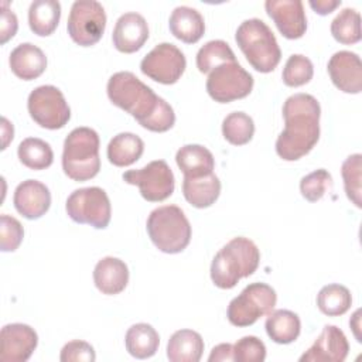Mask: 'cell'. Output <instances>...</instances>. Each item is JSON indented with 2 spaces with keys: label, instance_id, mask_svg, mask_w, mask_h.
Returning <instances> with one entry per match:
<instances>
[{
  "label": "cell",
  "instance_id": "cell-30",
  "mask_svg": "<svg viewBox=\"0 0 362 362\" xmlns=\"http://www.w3.org/2000/svg\"><path fill=\"white\" fill-rule=\"evenodd\" d=\"M20 161L30 170H45L54 161L51 146L38 137L24 139L17 148Z\"/></svg>",
  "mask_w": 362,
  "mask_h": 362
},
{
  "label": "cell",
  "instance_id": "cell-5",
  "mask_svg": "<svg viewBox=\"0 0 362 362\" xmlns=\"http://www.w3.org/2000/svg\"><path fill=\"white\" fill-rule=\"evenodd\" d=\"M99 136L90 127H75L64 141L62 170L74 181L93 178L100 170Z\"/></svg>",
  "mask_w": 362,
  "mask_h": 362
},
{
  "label": "cell",
  "instance_id": "cell-3",
  "mask_svg": "<svg viewBox=\"0 0 362 362\" xmlns=\"http://www.w3.org/2000/svg\"><path fill=\"white\" fill-rule=\"evenodd\" d=\"M260 252L253 240L238 236L218 250L211 263V280L222 288H233L240 279L252 276L259 267Z\"/></svg>",
  "mask_w": 362,
  "mask_h": 362
},
{
  "label": "cell",
  "instance_id": "cell-10",
  "mask_svg": "<svg viewBox=\"0 0 362 362\" xmlns=\"http://www.w3.org/2000/svg\"><path fill=\"white\" fill-rule=\"evenodd\" d=\"M106 13L95 0H76L71 6L66 30L74 42L81 47L95 45L103 35Z\"/></svg>",
  "mask_w": 362,
  "mask_h": 362
},
{
  "label": "cell",
  "instance_id": "cell-17",
  "mask_svg": "<svg viewBox=\"0 0 362 362\" xmlns=\"http://www.w3.org/2000/svg\"><path fill=\"white\" fill-rule=\"evenodd\" d=\"M332 83L345 93H361L362 90V62L352 51L335 52L327 65Z\"/></svg>",
  "mask_w": 362,
  "mask_h": 362
},
{
  "label": "cell",
  "instance_id": "cell-25",
  "mask_svg": "<svg viewBox=\"0 0 362 362\" xmlns=\"http://www.w3.org/2000/svg\"><path fill=\"white\" fill-rule=\"evenodd\" d=\"M202 352L204 339L192 329L175 331L167 344V358L171 362H198Z\"/></svg>",
  "mask_w": 362,
  "mask_h": 362
},
{
  "label": "cell",
  "instance_id": "cell-8",
  "mask_svg": "<svg viewBox=\"0 0 362 362\" xmlns=\"http://www.w3.org/2000/svg\"><path fill=\"white\" fill-rule=\"evenodd\" d=\"M65 211L74 222L88 223L96 229H105L112 215L109 197L99 187H85L71 192Z\"/></svg>",
  "mask_w": 362,
  "mask_h": 362
},
{
  "label": "cell",
  "instance_id": "cell-37",
  "mask_svg": "<svg viewBox=\"0 0 362 362\" xmlns=\"http://www.w3.org/2000/svg\"><path fill=\"white\" fill-rule=\"evenodd\" d=\"M331 185H332L331 174L324 168H318L301 178L300 192L307 201L317 202L325 195V192L331 188Z\"/></svg>",
  "mask_w": 362,
  "mask_h": 362
},
{
  "label": "cell",
  "instance_id": "cell-9",
  "mask_svg": "<svg viewBox=\"0 0 362 362\" xmlns=\"http://www.w3.org/2000/svg\"><path fill=\"white\" fill-rule=\"evenodd\" d=\"M253 89V76L238 62H223L215 66L206 79L208 95L219 103L246 98Z\"/></svg>",
  "mask_w": 362,
  "mask_h": 362
},
{
  "label": "cell",
  "instance_id": "cell-11",
  "mask_svg": "<svg viewBox=\"0 0 362 362\" xmlns=\"http://www.w3.org/2000/svg\"><path fill=\"white\" fill-rule=\"evenodd\" d=\"M27 107L31 119L44 129H62L71 119L64 93L54 85H41L31 90Z\"/></svg>",
  "mask_w": 362,
  "mask_h": 362
},
{
  "label": "cell",
  "instance_id": "cell-26",
  "mask_svg": "<svg viewBox=\"0 0 362 362\" xmlns=\"http://www.w3.org/2000/svg\"><path fill=\"white\" fill-rule=\"evenodd\" d=\"M264 328L276 344H291L300 335L301 322L298 315L290 310H274L267 314Z\"/></svg>",
  "mask_w": 362,
  "mask_h": 362
},
{
  "label": "cell",
  "instance_id": "cell-28",
  "mask_svg": "<svg viewBox=\"0 0 362 362\" xmlns=\"http://www.w3.org/2000/svg\"><path fill=\"white\" fill-rule=\"evenodd\" d=\"M124 345L127 352L137 359L151 358L160 345V337L156 328L150 324L139 322L133 324L124 337Z\"/></svg>",
  "mask_w": 362,
  "mask_h": 362
},
{
  "label": "cell",
  "instance_id": "cell-24",
  "mask_svg": "<svg viewBox=\"0 0 362 362\" xmlns=\"http://www.w3.org/2000/svg\"><path fill=\"white\" fill-rule=\"evenodd\" d=\"M182 194L192 206L208 208L215 204L221 194V181L214 173L197 178L184 177Z\"/></svg>",
  "mask_w": 362,
  "mask_h": 362
},
{
  "label": "cell",
  "instance_id": "cell-2",
  "mask_svg": "<svg viewBox=\"0 0 362 362\" xmlns=\"http://www.w3.org/2000/svg\"><path fill=\"white\" fill-rule=\"evenodd\" d=\"M321 106L310 93H294L283 105L284 130L276 140V153L286 161L308 154L320 139Z\"/></svg>",
  "mask_w": 362,
  "mask_h": 362
},
{
  "label": "cell",
  "instance_id": "cell-14",
  "mask_svg": "<svg viewBox=\"0 0 362 362\" xmlns=\"http://www.w3.org/2000/svg\"><path fill=\"white\" fill-rule=\"evenodd\" d=\"M38 345V335L27 324L13 322L1 328L0 359L3 362H25Z\"/></svg>",
  "mask_w": 362,
  "mask_h": 362
},
{
  "label": "cell",
  "instance_id": "cell-18",
  "mask_svg": "<svg viewBox=\"0 0 362 362\" xmlns=\"http://www.w3.org/2000/svg\"><path fill=\"white\" fill-rule=\"evenodd\" d=\"M148 38V25L146 18L134 11L122 14L113 28L112 41L117 51L132 54L139 51Z\"/></svg>",
  "mask_w": 362,
  "mask_h": 362
},
{
  "label": "cell",
  "instance_id": "cell-34",
  "mask_svg": "<svg viewBox=\"0 0 362 362\" xmlns=\"http://www.w3.org/2000/svg\"><path fill=\"white\" fill-rule=\"evenodd\" d=\"M222 134L230 144L243 146L255 134L253 119L245 112H232L222 122Z\"/></svg>",
  "mask_w": 362,
  "mask_h": 362
},
{
  "label": "cell",
  "instance_id": "cell-23",
  "mask_svg": "<svg viewBox=\"0 0 362 362\" xmlns=\"http://www.w3.org/2000/svg\"><path fill=\"white\" fill-rule=\"evenodd\" d=\"M175 163L184 177H204L214 173L215 158L212 153L201 144H185L175 154Z\"/></svg>",
  "mask_w": 362,
  "mask_h": 362
},
{
  "label": "cell",
  "instance_id": "cell-36",
  "mask_svg": "<svg viewBox=\"0 0 362 362\" xmlns=\"http://www.w3.org/2000/svg\"><path fill=\"white\" fill-rule=\"evenodd\" d=\"M313 75H314L313 62L305 55L293 54L288 57V59L284 64L281 78L287 86L297 88L308 83L313 79Z\"/></svg>",
  "mask_w": 362,
  "mask_h": 362
},
{
  "label": "cell",
  "instance_id": "cell-7",
  "mask_svg": "<svg viewBox=\"0 0 362 362\" xmlns=\"http://www.w3.org/2000/svg\"><path fill=\"white\" fill-rule=\"evenodd\" d=\"M276 301L277 294L273 287L266 283H250L229 303L226 317L235 327H249L273 311Z\"/></svg>",
  "mask_w": 362,
  "mask_h": 362
},
{
  "label": "cell",
  "instance_id": "cell-13",
  "mask_svg": "<svg viewBox=\"0 0 362 362\" xmlns=\"http://www.w3.org/2000/svg\"><path fill=\"white\" fill-rule=\"evenodd\" d=\"M185 66V55L171 42L157 44L140 62L141 72L163 85L175 83L184 74Z\"/></svg>",
  "mask_w": 362,
  "mask_h": 362
},
{
  "label": "cell",
  "instance_id": "cell-27",
  "mask_svg": "<svg viewBox=\"0 0 362 362\" xmlns=\"http://www.w3.org/2000/svg\"><path fill=\"white\" fill-rule=\"evenodd\" d=\"M144 151L143 140L129 132L119 133L107 144V158L116 167H127L136 163Z\"/></svg>",
  "mask_w": 362,
  "mask_h": 362
},
{
  "label": "cell",
  "instance_id": "cell-43",
  "mask_svg": "<svg viewBox=\"0 0 362 362\" xmlns=\"http://www.w3.org/2000/svg\"><path fill=\"white\" fill-rule=\"evenodd\" d=\"M310 7L320 16H327L341 6V0H310Z\"/></svg>",
  "mask_w": 362,
  "mask_h": 362
},
{
  "label": "cell",
  "instance_id": "cell-31",
  "mask_svg": "<svg viewBox=\"0 0 362 362\" xmlns=\"http://www.w3.org/2000/svg\"><path fill=\"white\" fill-rule=\"evenodd\" d=\"M352 304L351 291L342 284H327L317 296V307L328 317H338L345 314Z\"/></svg>",
  "mask_w": 362,
  "mask_h": 362
},
{
  "label": "cell",
  "instance_id": "cell-32",
  "mask_svg": "<svg viewBox=\"0 0 362 362\" xmlns=\"http://www.w3.org/2000/svg\"><path fill=\"white\" fill-rule=\"evenodd\" d=\"M332 37L345 45L361 41V16L355 8L346 7L341 10L331 23Z\"/></svg>",
  "mask_w": 362,
  "mask_h": 362
},
{
  "label": "cell",
  "instance_id": "cell-20",
  "mask_svg": "<svg viewBox=\"0 0 362 362\" xmlns=\"http://www.w3.org/2000/svg\"><path fill=\"white\" fill-rule=\"evenodd\" d=\"M93 281L96 288L107 296L122 293L129 283L127 264L113 256L100 259L93 269Z\"/></svg>",
  "mask_w": 362,
  "mask_h": 362
},
{
  "label": "cell",
  "instance_id": "cell-15",
  "mask_svg": "<svg viewBox=\"0 0 362 362\" xmlns=\"http://www.w3.org/2000/svg\"><path fill=\"white\" fill-rule=\"evenodd\" d=\"M264 8L283 37L301 38L307 30V17L300 0H267Z\"/></svg>",
  "mask_w": 362,
  "mask_h": 362
},
{
  "label": "cell",
  "instance_id": "cell-40",
  "mask_svg": "<svg viewBox=\"0 0 362 362\" xmlns=\"http://www.w3.org/2000/svg\"><path fill=\"white\" fill-rule=\"evenodd\" d=\"M59 359L62 362H93L96 359L93 346L86 341L75 339L65 344L61 349Z\"/></svg>",
  "mask_w": 362,
  "mask_h": 362
},
{
  "label": "cell",
  "instance_id": "cell-1",
  "mask_svg": "<svg viewBox=\"0 0 362 362\" xmlns=\"http://www.w3.org/2000/svg\"><path fill=\"white\" fill-rule=\"evenodd\" d=\"M109 100L132 115L141 127L163 133L175 123L173 107L134 74L120 71L113 74L106 86Z\"/></svg>",
  "mask_w": 362,
  "mask_h": 362
},
{
  "label": "cell",
  "instance_id": "cell-42",
  "mask_svg": "<svg viewBox=\"0 0 362 362\" xmlns=\"http://www.w3.org/2000/svg\"><path fill=\"white\" fill-rule=\"evenodd\" d=\"M209 362H230L233 359V345L230 344H219L212 348L209 356Z\"/></svg>",
  "mask_w": 362,
  "mask_h": 362
},
{
  "label": "cell",
  "instance_id": "cell-16",
  "mask_svg": "<svg viewBox=\"0 0 362 362\" xmlns=\"http://www.w3.org/2000/svg\"><path fill=\"white\" fill-rule=\"evenodd\" d=\"M348 352L345 334L335 325H325L314 344L300 356V362H342Z\"/></svg>",
  "mask_w": 362,
  "mask_h": 362
},
{
  "label": "cell",
  "instance_id": "cell-41",
  "mask_svg": "<svg viewBox=\"0 0 362 362\" xmlns=\"http://www.w3.org/2000/svg\"><path fill=\"white\" fill-rule=\"evenodd\" d=\"M18 28L17 16L8 8V3H1V23H0V44H6L13 38Z\"/></svg>",
  "mask_w": 362,
  "mask_h": 362
},
{
  "label": "cell",
  "instance_id": "cell-39",
  "mask_svg": "<svg viewBox=\"0 0 362 362\" xmlns=\"http://www.w3.org/2000/svg\"><path fill=\"white\" fill-rule=\"evenodd\" d=\"M24 238V229L18 219L3 214L0 216V249L1 252H14Z\"/></svg>",
  "mask_w": 362,
  "mask_h": 362
},
{
  "label": "cell",
  "instance_id": "cell-19",
  "mask_svg": "<svg viewBox=\"0 0 362 362\" xmlns=\"http://www.w3.org/2000/svg\"><path fill=\"white\" fill-rule=\"evenodd\" d=\"M13 202L20 215L27 219H38L49 209L51 192L41 181L25 180L17 185Z\"/></svg>",
  "mask_w": 362,
  "mask_h": 362
},
{
  "label": "cell",
  "instance_id": "cell-22",
  "mask_svg": "<svg viewBox=\"0 0 362 362\" xmlns=\"http://www.w3.org/2000/svg\"><path fill=\"white\" fill-rule=\"evenodd\" d=\"M171 34L187 44L201 40L205 33V21L197 8L178 6L173 10L168 20Z\"/></svg>",
  "mask_w": 362,
  "mask_h": 362
},
{
  "label": "cell",
  "instance_id": "cell-29",
  "mask_svg": "<svg viewBox=\"0 0 362 362\" xmlns=\"http://www.w3.org/2000/svg\"><path fill=\"white\" fill-rule=\"evenodd\" d=\"M61 18V4L57 0H34L28 8V25L40 37L51 35Z\"/></svg>",
  "mask_w": 362,
  "mask_h": 362
},
{
  "label": "cell",
  "instance_id": "cell-4",
  "mask_svg": "<svg viewBox=\"0 0 362 362\" xmlns=\"http://www.w3.org/2000/svg\"><path fill=\"white\" fill-rule=\"evenodd\" d=\"M235 41L245 54L247 62L262 74L274 71L281 58V51L270 27L260 18H249L240 23Z\"/></svg>",
  "mask_w": 362,
  "mask_h": 362
},
{
  "label": "cell",
  "instance_id": "cell-44",
  "mask_svg": "<svg viewBox=\"0 0 362 362\" xmlns=\"http://www.w3.org/2000/svg\"><path fill=\"white\" fill-rule=\"evenodd\" d=\"M13 133H14L13 124L6 117H3L1 119V134H3V147L1 148L3 150L7 147L8 141L13 140Z\"/></svg>",
  "mask_w": 362,
  "mask_h": 362
},
{
  "label": "cell",
  "instance_id": "cell-6",
  "mask_svg": "<svg viewBox=\"0 0 362 362\" xmlns=\"http://www.w3.org/2000/svg\"><path fill=\"white\" fill-rule=\"evenodd\" d=\"M147 233L154 246L168 255L182 252L191 240V225L177 205L153 209L147 218Z\"/></svg>",
  "mask_w": 362,
  "mask_h": 362
},
{
  "label": "cell",
  "instance_id": "cell-21",
  "mask_svg": "<svg viewBox=\"0 0 362 362\" xmlns=\"http://www.w3.org/2000/svg\"><path fill=\"white\" fill-rule=\"evenodd\" d=\"M8 64L11 72L17 78L23 81H33L44 74L47 68V57L37 45L23 42L11 51Z\"/></svg>",
  "mask_w": 362,
  "mask_h": 362
},
{
  "label": "cell",
  "instance_id": "cell-12",
  "mask_svg": "<svg viewBox=\"0 0 362 362\" xmlns=\"http://www.w3.org/2000/svg\"><path fill=\"white\" fill-rule=\"evenodd\" d=\"M124 182L137 185L141 197L150 202H161L170 198L175 188L174 174L164 160L150 161L139 170L123 173Z\"/></svg>",
  "mask_w": 362,
  "mask_h": 362
},
{
  "label": "cell",
  "instance_id": "cell-33",
  "mask_svg": "<svg viewBox=\"0 0 362 362\" xmlns=\"http://www.w3.org/2000/svg\"><path fill=\"white\" fill-rule=\"evenodd\" d=\"M236 57L228 42L212 40L204 44L197 52V68L202 74H209L215 66L223 62H235Z\"/></svg>",
  "mask_w": 362,
  "mask_h": 362
},
{
  "label": "cell",
  "instance_id": "cell-35",
  "mask_svg": "<svg viewBox=\"0 0 362 362\" xmlns=\"http://www.w3.org/2000/svg\"><path fill=\"white\" fill-rule=\"evenodd\" d=\"M362 156L359 153L352 154L345 158L341 167V174L344 180V188L346 192L348 199L355 204L356 208H361V194H362V185H361V170H362Z\"/></svg>",
  "mask_w": 362,
  "mask_h": 362
},
{
  "label": "cell",
  "instance_id": "cell-38",
  "mask_svg": "<svg viewBox=\"0 0 362 362\" xmlns=\"http://www.w3.org/2000/svg\"><path fill=\"white\" fill-rule=\"evenodd\" d=\"M233 359L238 362H263L266 359V346L257 337L246 335L235 342Z\"/></svg>",
  "mask_w": 362,
  "mask_h": 362
}]
</instances>
